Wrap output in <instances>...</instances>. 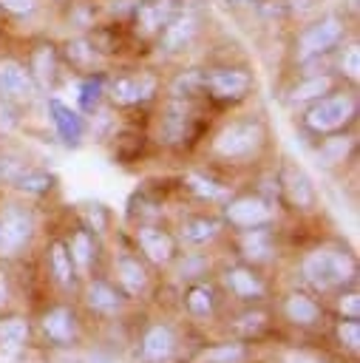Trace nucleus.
Wrapping results in <instances>:
<instances>
[{"instance_id": "nucleus-11", "label": "nucleus", "mask_w": 360, "mask_h": 363, "mask_svg": "<svg viewBox=\"0 0 360 363\" xmlns=\"http://www.w3.org/2000/svg\"><path fill=\"white\" fill-rule=\"evenodd\" d=\"M37 221L26 204H3L0 207V258H14L34 238Z\"/></svg>"}, {"instance_id": "nucleus-18", "label": "nucleus", "mask_w": 360, "mask_h": 363, "mask_svg": "<svg viewBox=\"0 0 360 363\" xmlns=\"http://www.w3.org/2000/svg\"><path fill=\"white\" fill-rule=\"evenodd\" d=\"M136 244L145 252V258L156 267H167L176 258V238L156 224H139L136 227Z\"/></svg>"}, {"instance_id": "nucleus-42", "label": "nucleus", "mask_w": 360, "mask_h": 363, "mask_svg": "<svg viewBox=\"0 0 360 363\" xmlns=\"http://www.w3.org/2000/svg\"><path fill=\"white\" fill-rule=\"evenodd\" d=\"M258 0H221V6L232 14H244V11H252Z\"/></svg>"}, {"instance_id": "nucleus-41", "label": "nucleus", "mask_w": 360, "mask_h": 363, "mask_svg": "<svg viewBox=\"0 0 360 363\" xmlns=\"http://www.w3.org/2000/svg\"><path fill=\"white\" fill-rule=\"evenodd\" d=\"M88 221H91L88 230H94V233H105V227H108V213H105V207H102V204H91V210H88Z\"/></svg>"}, {"instance_id": "nucleus-3", "label": "nucleus", "mask_w": 360, "mask_h": 363, "mask_svg": "<svg viewBox=\"0 0 360 363\" xmlns=\"http://www.w3.org/2000/svg\"><path fill=\"white\" fill-rule=\"evenodd\" d=\"M357 113H360L357 88L343 82L332 94H326V96H320V99H315V102L300 108V128L309 136L320 139V136H329V133L349 130L357 122Z\"/></svg>"}, {"instance_id": "nucleus-2", "label": "nucleus", "mask_w": 360, "mask_h": 363, "mask_svg": "<svg viewBox=\"0 0 360 363\" xmlns=\"http://www.w3.org/2000/svg\"><path fill=\"white\" fill-rule=\"evenodd\" d=\"M351 23L340 14V11H317L309 20L300 23V28L292 37V62L303 65L309 60H320V57H332L346 40H349Z\"/></svg>"}, {"instance_id": "nucleus-24", "label": "nucleus", "mask_w": 360, "mask_h": 363, "mask_svg": "<svg viewBox=\"0 0 360 363\" xmlns=\"http://www.w3.org/2000/svg\"><path fill=\"white\" fill-rule=\"evenodd\" d=\"M354 150V139L349 136V130L343 133H329V136H320L317 139V147H315V159L317 164L323 167H337L349 159V153Z\"/></svg>"}, {"instance_id": "nucleus-20", "label": "nucleus", "mask_w": 360, "mask_h": 363, "mask_svg": "<svg viewBox=\"0 0 360 363\" xmlns=\"http://www.w3.org/2000/svg\"><path fill=\"white\" fill-rule=\"evenodd\" d=\"M238 250H241V258L247 264H264L269 261L275 244H272V230L266 224L261 227H249V230H241L238 235Z\"/></svg>"}, {"instance_id": "nucleus-35", "label": "nucleus", "mask_w": 360, "mask_h": 363, "mask_svg": "<svg viewBox=\"0 0 360 363\" xmlns=\"http://www.w3.org/2000/svg\"><path fill=\"white\" fill-rule=\"evenodd\" d=\"M184 184H187V190H190L193 196H198L201 201H221V199L227 196V187H224L221 182H215L213 176L198 173V170L184 173Z\"/></svg>"}, {"instance_id": "nucleus-4", "label": "nucleus", "mask_w": 360, "mask_h": 363, "mask_svg": "<svg viewBox=\"0 0 360 363\" xmlns=\"http://www.w3.org/2000/svg\"><path fill=\"white\" fill-rule=\"evenodd\" d=\"M300 272L312 289L329 292V289H343L346 284H351L357 275V264H354V255L346 250L317 247L306 252V258L300 261Z\"/></svg>"}, {"instance_id": "nucleus-17", "label": "nucleus", "mask_w": 360, "mask_h": 363, "mask_svg": "<svg viewBox=\"0 0 360 363\" xmlns=\"http://www.w3.org/2000/svg\"><path fill=\"white\" fill-rule=\"evenodd\" d=\"M45 108H48V119H51L54 133L60 136V142L77 147V145L85 139V130H88L82 111L71 108L68 102H62V99H57V96H48Z\"/></svg>"}, {"instance_id": "nucleus-36", "label": "nucleus", "mask_w": 360, "mask_h": 363, "mask_svg": "<svg viewBox=\"0 0 360 363\" xmlns=\"http://www.w3.org/2000/svg\"><path fill=\"white\" fill-rule=\"evenodd\" d=\"M204 363H241L244 360V346L241 343H218L204 352Z\"/></svg>"}, {"instance_id": "nucleus-16", "label": "nucleus", "mask_w": 360, "mask_h": 363, "mask_svg": "<svg viewBox=\"0 0 360 363\" xmlns=\"http://www.w3.org/2000/svg\"><path fill=\"white\" fill-rule=\"evenodd\" d=\"M343 85V79L334 74V71H320V74H300L295 82H292V88L286 91V105L289 108H303V105H309V102H315V99H320V96H326V94H332L334 88H340Z\"/></svg>"}, {"instance_id": "nucleus-26", "label": "nucleus", "mask_w": 360, "mask_h": 363, "mask_svg": "<svg viewBox=\"0 0 360 363\" xmlns=\"http://www.w3.org/2000/svg\"><path fill=\"white\" fill-rule=\"evenodd\" d=\"M170 99H201L204 96V68H181L164 85Z\"/></svg>"}, {"instance_id": "nucleus-30", "label": "nucleus", "mask_w": 360, "mask_h": 363, "mask_svg": "<svg viewBox=\"0 0 360 363\" xmlns=\"http://www.w3.org/2000/svg\"><path fill=\"white\" fill-rule=\"evenodd\" d=\"M85 303L94 309V312H102V315H113L122 309V292L108 284V281H91L85 286Z\"/></svg>"}, {"instance_id": "nucleus-27", "label": "nucleus", "mask_w": 360, "mask_h": 363, "mask_svg": "<svg viewBox=\"0 0 360 363\" xmlns=\"http://www.w3.org/2000/svg\"><path fill=\"white\" fill-rule=\"evenodd\" d=\"M320 303L303 292H289L283 298V318L295 326H315L320 320Z\"/></svg>"}, {"instance_id": "nucleus-29", "label": "nucleus", "mask_w": 360, "mask_h": 363, "mask_svg": "<svg viewBox=\"0 0 360 363\" xmlns=\"http://www.w3.org/2000/svg\"><path fill=\"white\" fill-rule=\"evenodd\" d=\"M218 233H221V221L213 218V216H190V218H184L181 227H179L181 241H184V244H193V247L210 244Z\"/></svg>"}, {"instance_id": "nucleus-19", "label": "nucleus", "mask_w": 360, "mask_h": 363, "mask_svg": "<svg viewBox=\"0 0 360 363\" xmlns=\"http://www.w3.org/2000/svg\"><path fill=\"white\" fill-rule=\"evenodd\" d=\"M142 360L145 363H167L176 352V335L167 323H153L142 335Z\"/></svg>"}, {"instance_id": "nucleus-40", "label": "nucleus", "mask_w": 360, "mask_h": 363, "mask_svg": "<svg viewBox=\"0 0 360 363\" xmlns=\"http://www.w3.org/2000/svg\"><path fill=\"white\" fill-rule=\"evenodd\" d=\"M266 326V315L264 312H244L241 318H238V329L244 332V335H255V332H261Z\"/></svg>"}, {"instance_id": "nucleus-44", "label": "nucleus", "mask_w": 360, "mask_h": 363, "mask_svg": "<svg viewBox=\"0 0 360 363\" xmlns=\"http://www.w3.org/2000/svg\"><path fill=\"white\" fill-rule=\"evenodd\" d=\"M9 303V284H6V278L0 275V309Z\"/></svg>"}, {"instance_id": "nucleus-13", "label": "nucleus", "mask_w": 360, "mask_h": 363, "mask_svg": "<svg viewBox=\"0 0 360 363\" xmlns=\"http://www.w3.org/2000/svg\"><path fill=\"white\" fill-rule=\"evenodd\" d=\"M275 184H278V193L281 199L292 207V210H312L317 204V190L309 179V173L292 162V159H283L278 173H275Z\"/></svg>"}, {"instance_id": "nucleus-28", "label": "nucleus", "mask_w": 360, "mask_h": 363, "mask_svg": "<svg viewBox=\"0 0 360 363\" xmlns=\"http://www.w3.org/2000/svg\"><path fill=\"white\" fill-rule=\"evenodd\" d=\"M332 68H334V74H337L343 82H349L351 88H357V79H360V43H357V37L346 40V43L334 51Z\"/></svg>"}, {"instance_id": "nucleus-1", "label": "nucleus", "mask_w": 360, "mask_h": 363, "mask_svg": "<svg viewBox=\"0 0 360 363\" xmlns=\"http://www.w3.org/2000/svg\"><path fill=\"white\" fill-rule=\"evenodd\" d=\"M269 139L266 122L255 113L249 116H232L227 122H221L213 136H210V153L218 162H230V164H244L252 162L264 153Z\"/></svg>"}, {"instance_id": "nucleus-14", "label": "nucleus", "mask_w": 360, "mask_h": 363, "mask_svg": "<svg viewBox=\"0 0 360 363\" xmlns=\"http://www.w3.org/2000/svg\"><path fill=\"white\" fill-rule=\"evenodd\" d=\"M224 218L235 230H249V227L269 224L272 207L261 193H238V196H230L224 201Z\"/></svg>"}, {"instance_id": "nucleus-31", "label": "nucleus", "mask_w": 360, "mask_h": 363, "mask_svg": "<svg viewBox=\"0 0 360 363\" xmlns=\"http://www.w3.org/2000/svg\"><path fill=\"white\" fill-rule=\"evenodd\" d=\"M65 247H68V255H71L74 269H77V272H88V269H91V261H94V255H96V241H94L91 230H88V227L74 230V235L65 241Z\"/></svg>"}, {"instance_id": "nucleus-9", "label": "nucleus", "mask_w": 360, "mask_h": 363, "mask_svg": "<svg viewBox=\"0 0 360 363\" xmlns=\"http://www.w3.org/2000/svg\"><path fill=\"white\" fill-rule=\"evenodd\" d=\"M26 68L37 85L40 94H51L60 79H62V57H60V43H54L51 37H37L31 40V45L26 48Z\"/></svg>"}, {"instance_id": "nucleus-21", "label": "nucleus", "mask_w": 360, "mask_h": 363, "mask_svg": "<svg viewBox=\"0 0 360 363\" xmlns=\"http://www.w3.org/2000/svg\"><path fill=\"white\" fill-rule=\"evenodd\" d=\"M224 281H227L230 292L235 298H241V301H258V298L266 295V284L261 281V275L252 267H244V264L230 267L227 275H224Z\"/></svg>"}, {"instance_id": "nucleus-10", "label": "nucleus", "mask_w": 360, "mask_h": 363, "mask_svg": "<svg viewBox=\"0 0 360 363\" xmlns=\"http://www.w3.org/2000/svg\"><path fill=\"white\" fill-rule=\"evenodd\" d=\"M181 0H133L128 11V34L139 43L153 45L164 23L179 11Z\"/></svg>"}, {"instance_id": "nucleus-33", "label": "nucleus", "mask_w": 360, "mask_h": 363, "mask_svg": "<svg viewBox=\"0 0 360 363\" xmlns=\"http://www.w3.org/2000/svg\"><path fill=\"white\" fill-rule=\"evenodd\" d=\"M48 269H51L54 281H57L62 289H71V286H74L77 269H74V264H71V255H68L65 241H51V247H48Z\"/></svg>"}, {"instance_id": "nucleus-7", "label": "nucleus", "mask_w": 360, "mask_h": 363, "mask_svg": "<svg viewBox=\"0 0 360 363\" xmlns=\"http://www.w3.org/2000/svg\"><path fill=\"white\" fill-rule=\"evenodd\" d=\"M201 28H204V14L198 6H190L187 0H181L179 11L164 23V28L159 31L153 48L162 54V57H179L184 51H190L198 37H201Z\"/></svg>"}, {"instance_id": "nucleus-15", "label": "nucleus", "mask_w": 360, "mask_h": 363, "mask_svg": "<svg viewBox=\"0 0 360 363\" xmlns=\"http://www.w3.org/2000/svg\"><path fill=\"white\" fill-rule=\"evenodd\" d=\"M60 57H62V65L71 68L77 77L102 74V65H105V54L94 45V40L88 37V31L74 34L65 43H60Z\"/></svg>"}, {"instance_id": "nucleus-23", "label": "nucleus", "mask_w": 360, "mask_h": 363, "mask_svg": "<svg viewBox=\"0 0 360 363\" xmlns=\"http://www.w3.org/2000/svg\"><path fill=\"white\" fill-rule=\"evenodd\" d=\"M28 340V320L20 315L0 318V363H11Z\"/></svg>"}, {"instance_id": "nucleus-6", "label": "nucleus", "mask_w": 360, "mask_h": 363, "mask_svg": "<svg viewBox=\"0 0 360 363\" xmlns=\"http://www.w3.org/2000/svg\"><path fill=\"white\" fill-rule=\"evenodd\" d=\"M255 91V77L241 62H218L204 68V96L221 105H238Z\"/></svg>"}, {"instance_id": "nucleus-34", "label": "nucleus", "mask_w": 360, "mask_h": 363, "mask_svg": "<svg viewBox=\"0 0 360 363\" xmlns=\"http://www.w3.org/2000/svg\"><path fill=\"white\" fill-rule=\"evenodd\" d=\"M184 306L193 318H210L215 309V292L210 284H190L184 292Z\"/></svg>"}, {"instance_id": "nucleus-8", "label": "nucleus", "mask_w": 360, "mask_h": 363, "mask_svg": "<svg viewBox=\"0 0 360 363\" xmlns=\"http://www.w3.org/2000/svg\"><path fill=\"white\" fill-rule=\"evenodd\" d=\"M37 85L26 68V60L11 51H0V102L6 108H28L37 99Z\"/></svg>"}, {"instance_id": "nucleus-38", "label": "nucleus", "mask_w": 360, "mask_h": 363, "mask_svg": "<svg viewBox=\"0 0 360 363\" xmlns=\"http://www.w3.org/2000/svg\"><path fill=\"white\" fill-rule=\"evenodd\" d=\"M40 0H0V14L11 17V20H28L31 14H37Z\"/></svg>"}, {"instance_id": "nucleus-12", "label": "nucleus", "mask_w": 360, "mask_h": 363, "mask_svg": "<svg viewBox=\"0 0 360 363\" xmlns=\"http://www.w3.org/2000/svg\"><path fill=\"white\" fill-rule=\"evenodd\" d=\"M196 128V99H170L162 105L156 119V136L167 147H181Z\"/></svg>"}, {"instance_id": "nucleus-32", "label": "nucleus", "mask_w": 360, "mask_h": 363, "mask_svg": "<svg viewBox=\"0 0 360 363\" xmlns=\"http://www.w3.org/2000/svg\"><path fill=\"white\" fill-rule=\"evenodd\" d=\"M11 184H14L20 193H26V196H45V193L57 184V179H54V173L43 170V167L26 164V167L11 179Z\"/></svg>"}, {"instance_id": "nucleus-25", "label": "nucleus", "mask_w": 360, "mask_h": 363, "mask_svg": "<svg viewBox=\"0 0 360 363\" xmlns=\"http://www.w3.org/2000/svg\"><path fill=\"white\" fill-rule=\"evenodd\" d=\"M116 281H119V286H122L125 295H133L136 298V295H142L147 289L150 275H147V269H145V264L139 258L119 255L116 258Z\"/></svg>"}, {"instance_id": "nucleus-45", "label": "nucleus", "mask_w": 360, "mask_h": 363, "mask_svg": "<svg viewBox=\"0 0 360 363\" xmlns=\"http://www.w3.org/2000/svg\"><path fill=\"white\" fill-rule=\"evenodd\" d=\"M286 363H315V360H309V357H300V354H298V357H289Z\"/></svg>"}, {"instance_id": "nucleus-22", "label": "nucleus", "mask_w": 360, "mask_h": 363, "mask_svg": "<svg viewBox=\"0 0 360 363\" xmlns=\"http://www.w3.org/2000/svg\"><path fill=\"white\" fill-rule=\"evenodd\" d=\"M43 332H45V337L48 340H54V343H60V346H65V343H71L74 337H77V315H74V309H68V306H51L45 315H43Z\"/></svg>"}, {"instance_id": "nucleus-5", "label": "nucleus", "mask_w": 360, "mask_h": 363, "mask_svg": "<svg viewBox=\"0 0 360 363\" xmlns=\"http://www.w3.org/2000/svg\"><path fill=\"white\" fill-rule=\"evenodd\" d=\"M162 91V82L147 68H130L119 74H105V99L116 108H145Z\"/></svg>"}, {"instance_id": "nucleus-43", "label": "nucleus", "mask_w": 360, "mask_h": 363, "mask_svg": "<svg viewBox=\"0 0 360 363\" xmlns=\"http://www.w3.org/2000/svg\"><path fill=\"white\" fill-rule=\"evenodd\" d=\"M337 11H340L351 26H354V23H357V17H360V0H343V6H340Z\"/></svg>"}, {"instance_id": "nucleus-39", "label": "nucleus", "mask_w": 360, "mask_h": 363, "mask_svg": "<svg viewBox=\"0 0 360 363\" xmlns=\"http://www.w3.org/2000/svg\"><path fill=\"white\" fill-rule=\"evenodd\" d=\"M337 312H340L343 318H360V295H357L354 289L340 292V298H337Z\"/></svg>"}, {"instance_id": "nucleus-37", "label": "nucleus", "mask_w": 360, "mask_h": 363, "mask_svg": "<svg viewBox=\"0 0 360 363\" xmlns=\"http://www.w3.org/2000/svg\"><path fill=\"white\" fill-rule=\"evenodd\" d=\"M334 335H337L340 346H346L351 354L360 352V323H357V318H343V320L337 323Z\"/></svg>"}]
</instances>
